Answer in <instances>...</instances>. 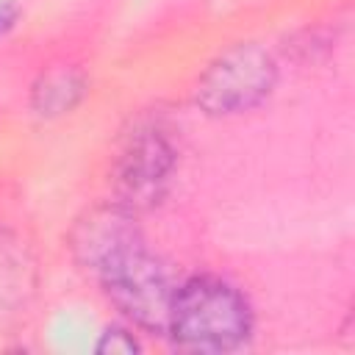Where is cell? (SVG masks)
Wrapping results in <instances>:
<instances>
[{"label":"cell","mask_w":355,"mask_h":355,"mask_svg":"<svg viewBox=\"0 0 355 355\" xmlns=\"http://www.w3.org/2000/svg\"><path fill=\"white\" fill-rule=\"evenodd\" d=\"M72 250L105 297L133 324L164 333L175 286L166 266L147 250L133 214L122 205L94 208L72 230Z\"/></svg>","instance_id":"obj_1"},{"label":"cell","mask_w":355,"mask_h":355,"mask_svg":"<svg viewBox=\"0 0 355 355\" xmlns=\"http://www.w3.org/2000/svg\"><path fill=\"white\" fill-rule=\"evenodd\" d=\"M164 333L186 352H233L252 333V311L233 283L194 275L175 288Z\"/></svg>","instance_id":"obj_2"},{"label":"cell","mask_w":355,"mask_h":355,"mask_svg":"<svg viewBox=\"0 0 355 355\" xmlns=\"http://www.w3.org/2000/svg\"><path fill=\"white\" fill-rule=\"evenodd\" d=\"M277 83L275 58L255 42H241L216 55L194 86V103L208 116H236L258 108Z\"/></svg>","instance_id":"obj_3"},{"label":"cell","mask_w":355,"mask_h":355,"mask_svg":"<svg viewBox=\"0 0 355 355\" xmlns=\"http://www.w3.org/2000/svg\"><path fill=\"white\" fill-rule=\"evenodd\" d=\"M175 172V150L169 139L155 130H139L116 166V205L128 208L130 214L147 211L161 202L169 180Z\"/></svg>","instance_id":"obj_4"},{"label":"cell","mask_w":355,"mask_h":355,"mask_svg":"<svg viewBox=\"0 0 355 355\" xmlns=\"http://www.w3.org/2000/svg\"><path fill=\"white\" fill-rule=\"evenodd\" d=\"M86 94L83 72L72 67H53L39 75L31 92V105L39 116H61L69 114Z\"/></svg>","instance_id":"obj_5"},{"label":"cell","mask_w":355,"mask_h":355,"mask_svg":"<svg viewBox=\"0 0 355 355\" xmlns=\"http://www.w3.org/2000/svg\"><path fill=\"white\" fill-rule=\"evenodd\" d=\"M136 349H139V341L122 327H108L97 341V352H111V355L125 352L128 355V352H136Z\"/></svg>","instance_id":"obj_6"},{"label":"cell","mask_w":355,"mask_h":355,"mask_svg":"<svg viewBox=\"0 0 355 355\" xmlns=\"http://www.w3.org/2000/svg\"><path fill=\"white\" fill-rule=\"evenodd\" d=\"M17 19H19V8L14 3H0V39L17 25Z\"/></svg>","instance_id":"obj_7"}]
</instances>
